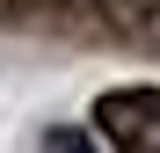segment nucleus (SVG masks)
<instances>
[{
    "mask_svg": "<svg viewBox=\"0 0 160 153\" xmlns=\"http://www.w3.org/2000/svg\"><path fill=\"white\" fill-rule=\"evenodd\" d=\"M44 153H95V139L73 131V124H51V131H44Z\"/></svg>",
    "mask_w": 160,
    "mask_h": 153,
    "instance_id": "obj_2",
    "label": "nucleus"
},
{
    "mask_svg": "<svg viewBox=\"0 0 160 153\" xmlns=\"http://www.w3.org/2000/svg\"><path fill=\"white\" fill-rule=\"evenodd\" d=\"M95 124L117 139V153H160V88H109Z\"/></svg>",
    "mask_w": 160,
    "mask_h": 153,
    "instance_id": "obj_1",
    "label": "nucleus"
}]
</instances>
